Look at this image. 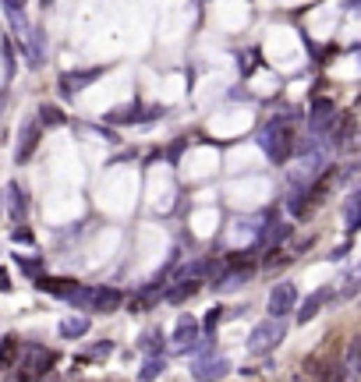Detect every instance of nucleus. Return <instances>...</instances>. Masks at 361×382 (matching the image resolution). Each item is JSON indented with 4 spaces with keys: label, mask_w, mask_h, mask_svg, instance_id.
<instances>
[{
    "label": "nucleus",
    "mask_w": 361,
    "mask_h": 382,
    "mask_svg": "<svg viewBox=\"0 0 361 382\" xmlns=\"http://www.w3.org/2000/svg\"><path fill=\"white\" fill-rule=\"evenodd\" d=\"M294 117H301V110H290L287 117H273L266 128H263V135H259V145L266 149V156L273 159V163H287L290 159V152H294V128H290V121Z\"/></svg>",
    "instance_id": "f257e3e1"
},
{
    "label": "nucleus",
    "mask_w": 361,
    "mask_h": 382,
    "mask_svg": "<svg viewBox=\"0 0 361 382\" xmlns=\"http://www.w3.org/2000/svg\"><path fill=\"white\" fill-rule=\"evenodd\" d=\"M287 337V325H283V318L280 315H273V318H266V322H259L251 330V337H248V354H255V358H266L270 351H277V344Z\"/></svg>",
    "instance_id": "f03ea898"
},
{
    "label": "nucleus",
    "mask_w": 361,
    "mask_h": 382,
    "mask_svg": "<svg viewBox=\"0 0 361 382\" xmlns=\"http://www.w3.org/2000/svg\"><path fill=\"white\" fill-rule=\"evenodd\" d=\"M54 361H57L54 351H46V347H39V344H25V361H22V365H29V368H22L18 375H22V379L46 375L50 368H54Z\"/></svg>",
    "instance_id": "7ed1b4c3"
},
{
    "label": "nucleus",
    "mask_w": 361,
    "mask_h": 382,
    "mask_svg": "<svg viewBox=\"0 0 361 382\" xmlns=\"http://www.w3.org/2000/svg\"><path fill=\"white\" fill-rule=\"evenodd\" d=\"M333 117H337V106H333V99H312V110H308V135H319V138H326L330 135V124H333Z\"/></svg>",
    "instance_id": "20e7f679"
},
{
    "label": "nucleus",
    "mask_w": 361,
    "mask_h": 382,
    "mask_svg": "<svg viewBox=\"0 0 361 382\" xmlns=\"http://www.w3.org/2000/svg\"><path fill=\"white\" fill-rule=\"evenodd\" d=\"M121 301H124V294H121L117 287H92L85 311H99V315H103V311H117Z\"/></svg>",
    "instance_id": "39448f33"
},
{
    "label": "nucleus",
    "mask_w": 361,
    "mask_h": 382,
    "mask_svg": "<svg viewBox=\"0 0 361 382\" xmlns=\"http://www.w3.org/2000/svg\"><path fill=\"white\" fill-rule=\"evenodd\" d=\"M294 304H297V287L294 284H277L273 291H270V315H290L294 311Z\"/></svg>",
    "instance_id": "423d86ee"
},
{
    "label": "nucleus",
    "mask_w": 361,
    "mask_h": 382,
    "mask_svg": "<svg viewBox=\"0 0 361 382\" xmlns=\"http://www.w3.org/2000/svg\"><path fill=\"white\" fill-rule=\"evenodd\" d=\"M195 340H198V318L195 315H181L177 325H174V337H170L174 351H188Z\"/></svg>",
    "instance_id": "0eeeda50"
},
{
    "label": "nucleus",
    "mask_w": 361,
    "mask_h": 382,
    "mask_svg": "<svg viewBox=\"0 0 361 382\" xmlns=\"http://www.w3.org/2000/svg\"><path fill=\"white\" fill-rule=\"evenodd\" d=\"M227 372H230V361H223V358H195L191 361L195 379H223Z\"/></svg>",
    "instance_id": "6e6552de"
},
{
    "label": "nucleus",
    "mask_w": 361,
    "mask_h": 382,
    "mask_svg": "<svg viewBox=\"0 0 361 382\" xmlns=\"http://www.w3.org/2000/svg\"><path fill=\"white\" fill-rule=\"evenodd\" d=\"M39 131H43L39 121H29V124L22 128V138H18V149H15V159H18V163H25V159L36 152V145H39Z\"/></svg>",
    "instance_id": "1a4fd4ad"
},
{
    "label": "nucleus",
    "mask_w": 361,
    "mask_h": 382,
    "mask_svg": "<svg viewBox=\"0 0 361 382\" xmlns=\"http://www.w3.org/2000/svg\"><path fill=\"white\" fill-rule=\"evenodd\" d=\"M326 297H333V291H330V287H319L316 294H308V297H304V304H301V308L294 304V308H297V322H301V325H304V322H312V318L319 315V308H323V301H326Z\"/></svg>",
    "instance_id": "9d476101"
},
{
    "label": "nucleus",
    "mask_w": 361,
    "mask_h": 382,
    "mask_svg": "<svg viewBox=\"0 0 361 382\" xmlns=\"http://www.w3.org/2000/svg\"><path fill=\"white\" fill-rule=\"evenodd\" d=\"M36 287H39L43 294H50V297H64V301H68L82 284H78V280H46V277H36Z\"/></svg>",
    "instance_id": "9b49d317"
},
{
    "label": "nucleus",
    "mask_w": 361,
    "mask_h": 382,
    "mask_svg": "<svg viewBox=\"0 0 361 382\" xmlns=\"http://www.w3.org/2000/svg\"><path fill=\"white\" fill-rule=\"evenodd\" d=\"M99 75H103V68H89V71H68V75L61 78V89H64V96H75L78 89L92 85V78H99Z\"/></svg>",
    "instance_id": "f8f14e48"
},
{
    "label": "nucleus",
    "mask_w": 361,
    "mask_h": 382,
    "mask_svg": "<svg viewBox=\"0 0 361 382\" xmlns=\"http://www.w3.org/2000/svg\"><path fill=\"white\" fill-rule=\"evenodd\" d=\"M85 333H89V318L85 315H71V318L61 322V337H68V340H78Z\"/></svg>",
    "instance_id": "ddd939ff"
},
{
    "label": "nucleus",
    "mask_w": 361,
    "mask_h": 382,
    "mask_svg": "<svg viewBox=\"0 0 361 382\" xmlns=\"http://www.w3.org/2000/svg\"><path fill=\"white\" fill-rule=\"evenodd\" d=\"M358 205H361V191L354 188V191L347 195V202H344V220H347V234H354V230H358V223H361V220H358Z\"/></svg>",
    "instance_id": "4468645a"
},
{
    "label": "nucleus",
    "mask_w": 361,
    "mask_h": 382,
    "mask_svg": "<svg viewBox=\"0 0 361 382\" xmlns=\"http://www.w3.org/2000/svg\"><path fill=\"white\" fill-rule=\"evenodd\" d=\"M8 205H11V220L22 223V216H25V191H22L15 181L8 184Z\"/></svg>",
    "instance_id": "2eb2a0df"
},
{
    "label": "nucleus",
    "mask_w": 361,
    "mask_h": 382,
    "mask_svg": "<svg viewBox=\"0 0 361 382\" xmlns=\"http://www.w3.org/2000/svg\"><path fill=\"white\" fill-rule=\"evenodd\" d=\"M107 121H110V124H138V121H142V106H138V103L121 106V110H114Z\"/></svg>",
    "instance_id": "dca6fc26"
},
{
    "label": "nucleus",
    "mask_w": 361,
    "mask_h": 382,
    "mask_svg": "<svg viewBox=\"0 0 361 382\" xmlns=\"http://www.w3.org/2000/svg\"><path fill=\"white\" fill-rule=\"evenodd\" d=\"M198 291V284H195V277H184V280H177V287L174 291H167V301L170 304H181L184 297H191Z\"/></svg>",
    "instance_id": "f3484780"
},
{
    "label": "nucleus",
    "mask_w": 361,
    "mask_h": 382,
    "mask_svg": "<svg viewBox=\"0 0 361 382\" xmlns=\"http://www.w3.org/2000/svg\"><path fill=\"white\" fill-rule=\"evenodd\" d=\"M18 361V337H0V368H11Z\"/></svg>",
    "instance_id": "a211bd4d"
},
{
    "label": "nucleus",
    "mask_w": 361,
    "mask_h": 382,
    "mask_svg": "<svg viewBox=\"0 0 361 382\" xmlns=\"http://www.w3.org/2000/svg\"><path fill=\"white\" fill-rule=\"evenodd\" d=\"M163 368H167V358H163V354H149L138 375H142V379H156V375H163Z\"/></svg>",
    "instance_id": "6ab92c4d"
},
{
    "label": "nucleus",
    "mask_w": 361,
    "mask_h": 382,
    "mask_svg": "<svg viewBox=\"0 0 361 382\" xmlns=\"http://www.w3.org/2000/svg\"><path fill=\"white\" fill-rule=\"evenodd\" d=\"M138 347H142L145 354H163V337H160L156 330H149V333L138 340Z\"/></svg>",
    "instance_id": "aec40b11"
},
{
    "label": "nucleus",
    "mask_w": 361,
    "mask_h": 382,
    "mask_svg": "<svg viewBox=\"0 0 361 382\" xmlns=\"http://www.w3.org/2000/svg\"><path fill=\"white\" fill-rule=\"evenodd\" d=\"M39 124H46V128H61V124H64V114L57 110V106H39Z\"/></svg>",
    "instance_id": "412c9836"
},
{
    "label": "nucleus",
    "mask_w": 361,
    "mask_h": 382,
    "mask_svg": "<svg viewBox=\"0 0 361 382\" xmlns=\"http://www.w3.org/2000/svg\"><path fill=\"white\" fill-rule=\"evenodd\" d=\"M220 318H223V311H220V308H213L209 315H205V322L198 325V333H202V337H213V333H216V325H220Z\"/></svg>",
    "instance_id": "4be33fe9"
},
{
    "label": "nucleus",
    "mask_w": 361,
    "mask_h": 382,
    "mask_svg": "<svg viewBox=\"0 0 361 382\" xmlns=\"http://www.w3.org/2000/svg\"><path fill=\"white\" fill-rule=\"evenodd\" d=\"M110 351H114V344H110V340H107V344H92V347H89V354H82V358H78V365H85V361H92V358H107Z\"/></svg>",
    "instance_id": "5701e85b"
},
{
    "label": "nucleus",
    "mask_w": 361,
    "mask_h": 382,
    "mask_svg": "<svg viewBox=\"0 0 361 382\" xmlns=\"http://www.w3.org/2000/svg\"><path fill=\"white\" fill-rule=\"evenodd\" d=\"M15 262H18V269H22V272H29V277H39V269H43V262H39V258H25L22 251L15 255Z\"/></svg>",
    "instance_id": "b1692460"
},
{
    "label": "nucleus",
    "mask_w": 361,
    "mask_h": 382,
    "mask_svg": "<svg viewBox=\"0 0 361 382\" xmlns=\"http://www.w3.org/2000/svg\"><path fill=\"white\" fill-rule=\"evenodd\" d=\"M4 11H25V0H0Z\"/></svg>",
    "instance_id": "393cba45"
},
{
    "label": "nucleus",
    "mask_w": 361,
    "mask_h": 382,
    "mask_svg": "<svg viewBox=\"0 0 361 382\" xmlns=\"http://www.w3.org/2000/svg\"><path fill=\"white\" fill-rule=\"evenodd\" d=\"M184 145H188V138H181V142H174V145H170V163H177V156H181V149H184Z\"/></svg>",
    "instance_id": "a878e982"
},
{
    "label": "nucleus",
    "mask_w": 361,
    "mask_h": 382,
    "mask_svg": "<svg viewBox=\"0 0 361 382\" xmlns=\"http://www.w3.org/2000/svg\"><path fill=\"white\" fill-rule=\"evenodd\" d=\"M15 241H25V244H32V230H29V227H18V230H15Z\"/></svg>",
    "instance_id": "bb28decb"
},
{
    "label": "nucleus",
    "mask_w": 361,
    "mask_h": 382,
    "mask_svg": "<svg viewBox=\"0 0 361 382\" xmlns=\"http://www.w3.org/2000/svg\"><path fill=\"white\" fill-rule=\"evenodd\" d=\"M344 4H347V8H358V0H344Z\"/></svg>",
    "instance_id": "cd10ccee"
},
{
    "label": "nucleus",
    "mask_w": 361,
    "mask_h": 382,
    "mask_svg": "<svg viewBox=\"0 0 361 382\" xmlns=\"http://www.w3.org/2000/svg\"><path fill=\"white\" fill-rule=\"evenodd\" d=\"M43 4H46V8H50V0H43Z\"/></svg>",
    "instance_id": "c85d7f7f"
}]
</instances>
